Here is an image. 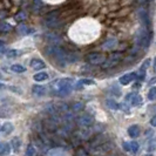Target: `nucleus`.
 Listing matches in <instances>:
<instances>
[{"mask_svg":"<svg viewBox=\"0 0 156 156\" xmlns=\"http://www.w3.org/2000/svg\"><path fill=\"white\" fill-rule=\"evenodd\" d=\"M46 54L52 56L58 62L60 63H66V62H73L78 60V56L74 53H68L66 52L63 48L56 46V45H52V46L46 48Z\"/></svg>","mask_w":156,"mask_h":156,"instance_id":"nucleus-1","label":"nucleus"},{"mask_svg":"<svg viewBox=\"0 0 156 156\" xmlns=\"http://www.w3.org/2000/svg\"><path fill=\"white\" fill-rule=\"evenodd\" d=\"M74 87V81L73 79L69 78H63L59 79L54 81L52 85H51V89L55 95H59V96H65V95H68L72 92Z\"/></svg>","mask_w":156,"mask_h":156,"instance_id":"nucleus-2","label":"nucleus"},{"mask_svg":"<svg viewBox=\"0 0 156 156\" xmlns=\"http://www.w3.org/2000/svg\"><path fill=\"white\" fill-rule=\"evenodd\" d=\"M150 40H151V33L150 30L143 27L136 34V39H135V45L136 48H148L150 45Z\"/></svg>","mask_w":156,"mask_h":156,"instance_id":"nucleus-3","label":"nucleus"},{"mask_svg":"<svg viewBox=\"0 0 156 156\" xmlns=\"http://www.w3.org/2000/svg\"><path fill=\"white\" fill-rule=\"evenodd\" d=\"M122 60V54L121 53H113L108 56V59H106L103 63H102V68H112V67H115L117 63Z\"/></svg>","mask_w":156,"mask_h":156,"instance_id":"nucleus-4","label":"nucleus"},{"mask_svg":"<svg viewBox=\"0 0 156 156\" xmlns=\"http://www.w3.org/2000/svg\"><path fill=\"white\" fill-rule=\"evenodd\" d=\"M106 60L105 55L101 54V53H89L87 55V61L92 65H102L103 61Z\"/></svg>","mask_w":156,"mask_h":156,"instance_id":"nucleus-5","label":"nucleus"},{"mask_svg":"<svg viewBox=\"0 0 156 156\" xmlns=\"http://www.w3.org/2000/svg\"><path fill=\"white\" fill-rule=\"evenodd\" d=\"M135 79H136V73H127V74L122 75L121 78L119 79V81H120L121 85L127 86V85H129L132 81H134Z\"/></svg>","mask_w":156,"mask_h":156,"instance_id":"nucleus-6","label":"nucleus"},{"mask_svg":"<svg viewBox=\"0 0 156 156\" xmlns=\"http://www.w3.org/2000/svg\"><path fill=\"white\" fill-rule=\"evenodd\" d=\"M93 122L94 119L90 115H82V116H80L78 119V123L81 127H89V126L93 125Z\"/></svg>","mask_w":156,"mask_h":156,"instance_id":"nucleus-7","label":"nucleus"},{"mask_svg":"<svg viewBox=\"0 0 156 156\" xmlns=\"http://www.w3.org/2000/svg\"><path fill=\"white\" fill-rule=\"evenodd\" d=\"M126 100L130 102L133 106H140L141 102H142V99H141V96L137 93L128 94V95H127V98H126Z\"/></svg>","mask_w":156,"mask_h":156,"instance_id":"nucleus-8","label":"nucleus"},{"mask_svg":"<svg viewBox=\"0 0 156 156\" xmlns=\"http://www.w3.org/2000/svg\"><path fill=\"white\" fill-rule=\"evenodd\" d=\"M149 63H150V60L147 59L144 62L142 63V66L140 67V70L136 73V78L139 79V80H143V79L146 78V72H147V68H148Z\"/></svg>","mask_w":156,"mask_h":156,"instance_id":"nucleus-9","label":"nucleus"},{"mask_svg":"<svg viewBox=\"0 0 156 156\" xmlns=\"http://www.w3.org/2000/svg\"><path fill=\"white\" fill-rule=\"evenodd\" d=\"M58 18H59V12H58V11H53V12H51V13L47 14L46 18H45V20H46L47 25L53 26V25L56 23Z\"/></svg>","mask_w":156,"mask_h":156,"instance_id":"nucleus-10","label":"nucleus"},{"mask_svg":"<svg viewBox=\"0 0 156 156\" xmlns=\"http://www.w3.org/2000/svg\"><path fill=\"white\" fill-rule=\"evenodd\" d=\"M13 130H14V126L12 122H4L2 125H1V134L2 135H9V134L13 133Z\"/></svg>","mask_w":156,"mask_h":156,"instance_id":"nucleus-11","label":"nucleus"},{"mask_svg":"<svg viewBox=\"0 0 156 156\" xmlns=\"http://www.w3.org/2000/svg\"><path fill=\"white\" fill-rule=\"evenodd\" d=\"M32 93L34 96H44L45 94H46V87L41 86V85H34V86L32 87Z\"/></svg>","mask_w":156,"mask_h":156,"instance_id":"nucleus-12","label":"nucleus"},{"mask_svg":"<svg viewBox=\"0 0 156 156\" xmlns=\"http://www.w3.org/2000/svg\"><path fill=\"white\" fill-rule=\"evenodd\" d=\"M31 67L33 69L35 70H40V69H44L45 67H46V65L45 62L42 61V60H40V59H32L31 60Z\"/></svg>","mask_w":156,"mask_h":156,"instance_id":"nucleus-13","label":"nucleus"},{"mask_svg":"<svg viewBox=\"0 0 156 156\" xmlns=\"http://www.w3.org/2000/svg\"><path fill=\"white\" fill-rule=\"evenodd\" d=\"M11 144L7 142H0V156H7L11 153Z\"/></svg>","mask_w":156,"mask_h":156,"instance_id":"nucleus-14","label":"nucleus"},{"mask_svg":"<svg viewBox=\"0 0 156 156\" xmlns=\"http://www.w3.org/2000/svg\"><path fill=\"white\" fill-rule=\"evenodd\" d=\"M140 134H141V129L137 125H133L128 128V135H129L130 137H133V139L140 136Z\"/></svg>","mask_w":156,"mask_h":156,"instance_id":"nucleus-15","label":"nucleus"},{"mask_svg":"<svg viewBox=\"0 0 156 156\" xmlns=\"http://www.w3.org/2000/svg\"><path fill=\"white\" fill-rule=\"evenodd\" d=\"M94 83H95V82H94L93 80H90V79H81V80H79L78 82L74 85V87H75L76 89H81L83 86H92Z\"/></svg>","mask_w":156,"mask_h":156,"instance_id":"nucleus-16","label":"nucleus"},{"mask_svg":"<svg viewBox=\"0 0 156 156\" xmlns=\"http://www.w3.org/2000/svg\"><path fill=\"white\" fill-rule=\"evenodd\" d=\"M146 149H147V151H149V153H154L156 150V135H154V136L147 142Z\"/></svg>","mask_w":156,"mask_h":156,"instance_id":"nucleus-17","label":"nucleus"},{"mask_svg":"<svg viewBox=\"0 0 156 156\" xmlns=\"http://www.w3.org/2000/svg\"><path fill=\"white\" fill-rule=\"evenodd\" d=\"M116 45H117L116 39H108L107 41H105V42H103V45H102V49H113Z\"/></svg>","mask_w":156,"mask_h":156,"instance_id":"nucleus-18","label":"nucleus"},{"mask_svg":"<svg viewBox=\"0 0 156 156\" xmlns=\"http://www.w3.org/2000/svg\"><path fill=\"white\" fill-rule=\"evenodd\" d=\"M33 79L37 82H42V81H46L47 79H48V74H47L46 72H38L37 74H34Z\"/></svg>","mask_w":156,"mask_h":156,"instance_id":"nucleus-19","label":"nucleus"},{"mask_svg":"<svg viewBox=\"0 0 156 156\" xmlns=\"http://www.w3.org/2000/svg\"><path fill=\"white\" fill-rule=\"evenodd\" d=\"M20 143H21V141L19 137H13L12 141H11V148L13 149L16 153L19 151V149H20Z\"/></svg>","mask_w":156,"mask_h":156,"instance_id":"nucleus-20","label":"nucleus"},{"mask_svg":"<svg viewBox=\"0 0 156 156\" xmlns=\"http://www.w3.org/2000/svg\"><path fill=\"white\" fill-rule=\"evenodd\" d=\"M106 105H107V107H108V108H110V109H113V110L120 109L119 103H117L115 100H113V99H108V100L106 101Z\"/></svg>","mask_w":156,"mask_h":156,"instance_id":"nucleus-21","label":"nucleus"},{"mask_svg":"<svg viewBox=\"0 0 156 156\" xmlns=\"http://www.w3.org/2000/svg\"><path fill=\"white\" fill-rule=\"evenodd\" d=\"M11 70L14 72V73H23V72H26V68L23 67V65L16 63V65H12L11 66Z\"/></svg>","mask_w":156,"mask_h":156,"instance_id":"nucleus-22","label":"nucleus"},{"mask_svg":"<svg viewBox=\"0 0 156 156\" xmlns=\"http://www.w3.org/2000/svg\"><path fill=\"white\" fill-rule=\"evenodd\" d=\"M37 155V149L33 144H28L27 148H26V153L25 156H35Z\"/></svg>","mask_w":156,"mask_h":156,"instance_id":"nucleus-23","label":"nucleus"},{"mask_svg":"<svg viewBox=\"0 0 156 156\" xmlns=\"http://www.w3.org/2000/svg\"><path fill=\"white\" fill-rule=\"evenodd\" d=\"M31 32V30H28V27L25 25V23H20L19 27H18V33H20L21 35H26Z\"/></svg>","mask_w":156,"mask_h":156,"instance_id":"nucleus-24","label":"nucleus"},{"mask_svg":"<svg viewBox=\"0 0 156 156\" xmlns=\"http://www.w3.org/2000/svg\"><path fill=\"white\" fill-rule=\"evenodd\" d=\"M5 54H6L7 58H16V56H19L21 54V52L18 51V49H9V51H6Z\"/></svg>","mask_w":156,"mask_h":156,"instance_id":"nucleus-25","label":"nucleus"},{"mask_svg":"<svg viewBox=\"0 0 156 156\" xmlns=\"http://www.w3.org/2000/svg\"><path fill=\"white\" fill-rule=\"evenodd\" d=\"M11 31H12V25H9L7 23H0V32L7 33Z\"/></svg>","mask_w":156,"mask_h":156,"instance_id":"nucleus-26","label":"nucleus"},{"mask_svg":"<svg viewBox=\"0 0 156 156\" xmlns=\"http://www.w3.org/2000/svg\"><path fill=\"white\" fill-rule=\"evenodd\" d=\"M139 149H140V144L137 142H135V141H132L130 142V153H133L135 155V154H137Z\"/></svg>","mask_w":156,"mask_h":156,"instance_id":"nucleus-27","label":"nucleus"},{"mask_svg":"<svg viewBox=\"0 0 156 156\" xmlns=\"http://www.w3.org/2000/svg\"><path fill=\"white\" fill-rule=\"evenodd\" d=\"M148 99L150 101H156V87H151L148 92Z\"/></svg>","mask_w":156,"mask_h":156,"instance_id":"nucleus-28","label":"nucleus"},{"mask_svg":"<svg viewBox=\"0 0 156 156\" xmlns=\"http://www.w3.org/2000/svg\"><path fill=\"white\" fill-rule=\"evenodd\" d=\"M72 109H73V112H75V113L81 112V110L83 109V103H81V102H75V103L73 105Z\"/></svg>","mask_w":156,"mask_h":156,"instance_id":"nucleus-29","label":"nucleus"},{"mask_svg":"<svg viewBox=\"0 0 156 156\" xmlns=\"http://www.w3.org/2000/svg\"><path fill=\"white\" fill-rule=\"evenodd\" d=\"M47 39L49 40L51 42H53V44H58V42H60V38L58 37V35H55V34H48L47 35Z\"/></svg>","mask_w":156,"mask_h":156,"instance_id":"nucleus-30","label":"nucleus"},{"mask_svg":"<svg viewBox=\"0 0 156 156\" xmlns=\"http://www.w3.org/2000/svg\"><path fill=\"white\" fill-rule=\"evenodd\" d=\"M123 149L126 151H130V142H123Z\"/></svg>","mask_w":156,"mask_h":156,"instance_id":"nucleus-31","label":"nucleus"},{"mask_svg":"<svg viewBox=\"0 0 156 156\" xmlns=\"http://www.w3.org/2000/svg\"><path fill=\"white\" fill-rule=\"evenodd\" d=\"M25 18H26V14H25L23 12H20V13H19V14L16 16V19L18 20V21H19V20H23Z\"/></svg>","mask_w":156,"mask_h":156,"instance_id":"nucleus-32","label":"nucleus"},{"mask_svg":"<svg viewBox=\"0 0 156 156\" xmlns=\"http://www.w3.org/2000/svg\"><path fill=\"white\" fill-rule=\"evenodd\" d=\"M150 125L156 128V115H154V116L151 117V120H150Z\"/></svg>","mask_w":156,"mask_h":156,"instance_id":"nucleus-33","label":"nucleus"},{"mask_svg":"<svg viewBox=\"0 0 156 156\" xmlns=\"http://www.w3.org/2000/svg\"><path fill=\"white\" fill-rule=\"evenodd\" d=\"M5 53H6V49H5L4 45H0V55L5 54Z\"/></svg>","mask_w":156,"mask_h":156,"instance_id":"nucleus-34","label":"nucleus"},{"mask_svg":"<svg viewBox=\"0 0 156 156\" xmlns=\"http://www.w3.org/2000/svg\"><path fill=\"white\" fill-rule=\"evenodd\" d=\"M79 156H87L86 151H85L83 149H80V150H79Z\"/></svg>","mask_w":156,"mask_h":156,"instance_id":"nucleus-35","label":"nucleus"},{"mask_svg":"<svg viewBox=\"0 0 156 156\" xmlns=\"http://www.w3.org/2000/svg\"><path fill=\"white\" fill-rule=\"evenodd\" d=\"M153 70H154V73H156V56L154 58V61H153Z\"/></svg>","mask_w":156,"mask_h":156,"instance_id":"nucleus-36","label":"nucleus"},{"mask_svg":"<svg viewBox=\"0 0 156 156\" xmlns=\"http://www.w3.org/2000/svg\"><path fill=\"white\" fill-rule=\"evenodd\" d=\"M2 88H5V85L2 82H0V89H2Z\"/></svg>","mask_w":156,"mask_h":156,"instance_id":"nucleus-37","label":"nucleus"},{"mask_svg":"<svg viewBox=\"0 0 156 156\" xmlns=\"http://www.w3.org/2000/svg\"><path fill=\"white\" fill-rule=\"evenodd\" d=\"M144 156H154L153 154H147V155H144Z\"/></svg>","mask_w":156,"mask_h":156,"instance_id":"nucleus-38","label":"nucleus"},{"mask_svg":"<svg viewBox=\"0 0 156 156\" xmlns=\"http://www.w3.org/2000/svg\"><path fill=\"white\" fill-rule=\"evenodd\" d=\"M0 45H4V41H1V40H0Z\"/></svg>","mask_w":156,"mask_h":156,"instance_id":"nucleus-39","label":"nucleus"},{"mask_svg":"<svg viewBox=\"0 0 156 156\" xmlns=\"http://www.w3.org/2000/svg\"><path fill=\"white\" fill-rule=\"evenodd\" d=\"M0 134H1V125H0Z\"/></svg>","mask_w":156,"mask_h":156,"instance_id":"nucleus-40","label":"nucleus"}]
</instances>
